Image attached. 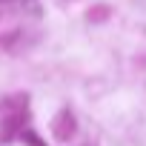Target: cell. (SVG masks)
<instances>
[{
    "mask_svg": "<svg viewBox=\"0 0 146 146\" xmlns=\"http://www.w3.org/2000/svg\"><path fill=\"white\" fill-rule=\"evenodd\" d=\"M23 137H26V140H29V143H32V146H43V143H37V137H35V135H32V132H26V135H23Z\"/></svg>",
    "mask_w": 146,
    "mask_h": 146,
    "instance_id": "1",
    "label": "cell"
}]
</instances>
